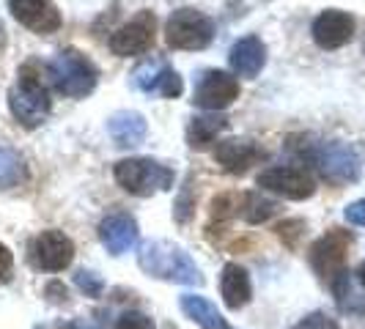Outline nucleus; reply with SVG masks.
<instances>
[{
  "label": "nucleus",
  "mask_w": 365,
  "mask_h": 329,
  "mask_svg": "<svg viewBox=\"0 0 365 329\" xmlns=\"http://www.w3.org/2000/svg\"><path fill=\"white\" fill-rule=\"evenodd\" d=\"M215 160L217 164H222L225 173H247L253 164H258L261 160H267V151L258 146L256 140H239V137H231V140H222L215 148Z\"/></svg>",
  "instance_id": "nucleus-15"
},
{
  "label": "nucleus",
  "mask_w": 365,
  "mask_h": 329,
  "mask_svg": "<svg viewBox=\"0 0 365 329\" xmlns=\"http://www.w3.org/2000/svg\"><path fill=\"white\" fill-rule=\"evenodd\" d=\"M215 38V22L198 9L184 6L173 11L165 25V41L173 50H203Z\"/></svg>",
  "instance_id": "nucleus-6"
},
{
  "label": "nucleus",
  "mask_w": 365,
  "mask_h": 329,
  "mask_svg": "<svg viewBox=\"0 0 365 329\" xmlns=\"http://www.w3.org/2000/svg\"><path fill=\"white\" fill-rule=\"evenodd\" d=\"M31 253H34V263L44 272H61L72 263L74 258V244L72 239L61 231H41L34 244H31Z\"/></svg>",
  "instance_id": "nucleus-11"
},
{
  "label": "nucleus",
  "mask_w": 365,
  "mask_h": 329,
  "mask_svg": "<svg viewBox=\"0 0 365 329\" xmlns=\"http://www.w3.org/2000/svg\"><path fill=\"white\" fill-rule=\"evenodd\" d=\"M28 182V167L19 151L9 146H0V189H11Z\"/></svg>",
  "instance_id": "nucleus-22"
},
{
  "label": "nucleus",
  "mask_w": 365,
  "mask_h": 329,
  "mask_svg": "<svg viewBox=\"0 0 365 329\" xmlns=\"http://www.w3.org/2000/svg\"><path fill=\"white\" fill-rule=\"evenodd\" d=\"M357 280H360V283L365 286V261L360 263V269H357Z\"/></svg>",
  "instance_id": "nucleus-32"
},
{
  "label": "nucleus",
  "mask_w": 365,
  "mask_h": 329,
  "mask_svg": "<svg viewBox=\"0 0 365 329\" xmlns=\"http://www.w3.org/2000/svg\"><path fill=\"white\" fill-rule=\"evenodd\" d=\"M47 77H50V83L58 93L72 96V99H83L96 88L99 72L91 63V58H86L74 47H66L47 63Z\"/></svg>",
  "instance_id": "nucleus-4"
},
{
  "label": "nucleus",
  "mask_w": 365,
  "mask_h": 329,
  "mask_svg": "<svg viewBox=\"0 0 365 329\" xmlns=\"http://www.w3.org/2000/svg\"><path fill=\"white\" fill-rule=\"evenodd\" d=\"M115 329H154V321H151V315H146V313L127 310L118 315Z\"/></svg>",
  "instance_id": "nucleus-26"
},
{
  "label": "nucleus",
  "mask_w": 365,
  "mask_h": 329,
  "mask_svg": "<svg viewBox=\"0 0 365 329\" xmlns=\"http://www.w3.org/2000/svg\"><path fill=\"white\" fill-rule=\"evenodd\" d=\"M74 286L86 293V296H91V299L105 293V280L96 272H91V269H80V272L74 274Z\"/></svg>",
  "instance_id": "nucleus-25"
},
{
  "label": "nucleus",
  "mask_w": 365,
  "mask_h": 329,
  "mask_svg": "<svg viewBox=\"0 0 365 329\" xmlns=\"http://www.w3.org/2000/svg\"><path fill=\"white\" fill-rule=\"evenodd\" d=\"M9 108H11V115L28 129H36L50 115L53 102L36 63H25L17 72V83L9 91Z\"/></svg>",
  "instance_id": "nucleus-3"
},
{
  "label": "nucleus",
  "mask_w": 365,
  "mask_h": 329,
  "mask_svg": "<svg viewBox=\"0 0 365 329\" xmlns=\"http://www.w3.org/2000/svg\"><path fill=\"white\" fill-rule=\"evenodd\" d=\"M292 329H341V327H338L335 318H329L327 313L316 310V313H308L305 318H299Z\"/></svg>",
  "instance_id": "nucleus-27"
},
{
  "label": "nucleus",
  "mask_w": 365,
  "mask_h": 329,
  "mask_svg": "<svg viewBox=\"0 0 365 329\" xmlns=\"http://www.w3.org/2000/svg\"><path fill=\"white\" fill-rule=\"evenodd\" d=\"M9 11L19 25L41 36L61 28V11L55 9L53 0H9Z\"/></svg>",
  "instance_id": "nucleus-13"
},
{
  "label": "nucleus",
  "mask_w": 365,
  "mask_h": 329,
  "mask_svg": "<svg viewBox=\"0 0 365 329\" xmlns=\"http://www.w3.org/2000/svg\"><path fill=\"white\" fill-rule=\"evenodd\" d=\"M6 50V28H3V22H0V53Z\"/></svg>",
  "instance_id": "nucleus-31"
},
{
  "label": "nucleus",
  "mask_w": 365,
  "mask_h": 329,
  "mask_svg": "<svg viewBox=\"0 0 365 329\" xmlns=\"http://www.w3.org/2000/svg\"><path fill=\"white\" fill-rule=\"evenodd\" d=\"M354 28L357 22L349 11H341V9H327L322 11L319 17L313 19V41L322 47V50H341L346 47L349 41L354 38Z\"/></svg>",
  "instance_id": "nucleus-10"
},
{
  "label": "nucleus",
  "mask_w": 365,
  "mask_h": 329,
  "mask_svg": "<svg viewBox=\"0 0 365 329\" xmlns=\"http://www.w3.org/2000/svg\"><path fill=\"white\" fill-rule=\"evenodd\" d=\"M354 244V236L344 231V228H329L322 239H316L311 247V266L313 272L319 274L322 280L335 283L341 274L346 272V258L349 250Z\"/></svg>",
  "instance_id": "nucleus-7"
},
{
  "label": "nucleus",
  "mask_w": 365,
  "mask_h": 329,
  "mask_svg": "<svg viewBox=\"0 0 365 329\" xmlns=\"http://www.w3.org/2000/svg\"><path fill=\"white\" fill-rule=\"evenodd\" d=\"M258 187L289 201H305L316 192V179L302 164H274L258 173Z\"/></svg>",
  "instance_id": "nucleus-8"
},
{
  "label": "nucleus",
  "mask_w": 365,
  "mask_h": 329,
  "mask_svg": "<svg viewBox=\"0 0 365 329\" xmlns=\"http://www.w3.org/2000/svg\"><path fill=\"white\" fill-rule=\"evenodd\" d=\"M173 170L168 164L148 160V157H135V160H121L115 164V182L127 189L129 195L138 198H151L157 192H165L173 187Z\"/></svg>",
  "instance_id": "nucleus-5"
},
{
  "label": "nucleus",
  "mask_w": 365,
  "mask_h": 329,
  "mask_svg": "<svg viewBox=\"0 0 365 329\" xmlns=\"http://www.w3.org/2000/svg\"><path fill=\"white\" fill-rule=\"evenodd\" d=\"M231 69L239 74V77H256L264 63H267V44L258 36H245L239 38L237 44L231 47Z\"/></svg>",
  "instance_id": "nucleus-18"
},
{
  "label": "nucleus",
  "mask_w": 365,
  "mask_h": 329,
  "mask_svg": "<svg viewBox=\"0 0 365 329\" xmlns=\"http://www.w3.org/2000/svg\"><path fill=\"white\" fill-rule=\"evenodd\" d=\"M138 263H140V269L148 277L179 283V286H203V274L198 269V263L187 256L182 247H176L170 241H163V239L140 244Z\"/></svg>",
  "instance_id": "nucleus-2"
},
{
  "label": "nucleus",
  "mask_w": 365,
  "mask_h": 329,
  "mask_svg": "<svg viewBox=\"0 0 365 329\" xmlns=\"http://www.w3.org/2000/svg\"><path fill=\"white\" fill-rule=\"evenodd\" d=\"M165 69L163 61H146L143 66H138L135 69V74H132V80H135V85L140 88V91L146 93H154V85H157V77H160V72Z\"/></svg>",
  "instance_id": "nucleus-23"
},
{
  "label": "nucleus",
  "mask_w": 365,
  "mask_h": 329,
  "mask_svg": "<svg viewBox=\"0 0 365 329\" xmlns=\"http://www.w3.org/2000/svg\"><path fill=\"white\" fill-rule=\"evenodd\" d=\"M184 85H182V77L179 72H173L170 66H165L160 77H157V85H154V93H160L165 99H176V96H182Z\"/></svg>",
  "instance_id": "nucleus-24"
},
{
  "label": "nucleus",
  "mask_w": 365,
  "mask_h": 329,
  "mask_svg": "<svg viewBox=\"0 0 365 329\" xmlns=\"http://www.w3.org/2000/svg\"><path fill=\"white\" fill-rule=\"evenodd\" d=\"M154 33H157V17L151 11H138L127 25H121L110 36V50L118 58L143 55L154 47Z\"/></svg>",
  "instance_id": "nucleus-9"
},
{
  "label": "nucleus",
  "mask_w": 365,
  "mask_h": 329,
  "mask_svg": "<svg viewBox=\"0 0 365 329\" xmlns=\"http://www.w3.org/2000/svg\"><path fill=\"white\" fill-rule=\"evenodd\" d=\"M69 329H99V327H93V324H88V321H74Z\"/></svg>",
  "instance_id": "nucleus-30"
},
{
  "label": "nucleus",
  "mask_w": 365,
  "mask_h": 329,
  "mask_svg": "<svg viewBox=\"0 0 365 329\" xmlns=\"http://www.w3.org/2000/svg\"><path fill=\"white\" fill-rule=\"evenodd\" d=\"M146 118L135 110H118L108 118V135L113 137V143L121 148L140 146L146 140Z\"/></svg>",
  "instance_id": "nucleus-16"
},
{
  "label": "nucleus",
  "mask_w": 365,
  "mask_h": 329,
  "mask_svg": "<svg viewBox=\"0 0 365 329\" xmlns=\"http://www.w3.org/2000/svg\"><path fill=\"white\" fill-rule=\"evenodd\" d=\"M344 217H346V222H351V225H360V228H365V198L349 203L346 209H344Z\"/></svg>",
  "instance_id": "nucleus-28"
},
{
  "label": "nucleus",
  "mask_w": 365,
  "mask_h": 329,
  "mask_svg": "<svg viewBox=\"0 0 365 329\" xmlns=\"http://www.w3.org/2000/svg\"><path fill=\"white\" fill-rule=\"evenodd\" d=\"M34 329H44V327H34Z\"/></svg>",
  "instance_id": "nucleus-33"
},
{
  "label": "nucleus",
  "mask_w": 365,
  "mask_h": 329,
  "mask_svg": "<svg viewBox=\"0 0 365 329\" xmlns=\"http://www.w3.org/2000/svg\"><path fill=\"white\" fill-rule=\"evenodd\" d=\"M280 212V206L258 192H245L237 198V217H242L250 225H258V222H267L269 217H274Z\"/></svg>",
  "instance_id": "nucleus-21"
},
{
  "label": "nucleus",
  "mask_w": 365,
  "mask_h": 329,
  "mask_svg": "<svg viewBox=\"0 0 365 329\" xmlns=\"http://www.w3.org/2000/svg\"><path fill=\"white\" fill-rule=\"evenodd\" d=\"M228 129V118L225 115H195L190 124H187V143L195 151H203L209 143L217 140L220 132Z\"/></svg>",
  "instance_id": "nucleus-20"
},
{
  "label": "nucleus",
  "mask_w": 365,
  "mask_h": 329,
  "mask_svg": "<svg viewBox=\"0 0 365 329\" xmlns=\"http://www.w3.org/2000/svg\"><path fill=\"white\" fill-rule=\"evenodd\" d=\"M220 293L228 310H242L250 296H253V286H250V274L245 272L239 263H225L222 274H220Z\"/></svg>",
  "instance_id": "nucleus-17"
},
{
  "label": "nucleus",
  "mask_w": 365,
  "mask_h": 329,
  "mask_svg": "<svg viewBox=\"0 0 365 329\" xmlns=\"http://www.w3.org/2000/svg\"><path fill=\"white\" fill-rule=\"evenodd\" d=\"M138 222L127 212H113L99 222V241L108 247L110 256H124L138 244Z\"/></svg>",
  "instance_id": "nucleus-14"
},
{
  "label": "nucleus",
  "mask_w": 365,
  "mask_h": 329,
  "mask_svg": "<svg viewBox=\"0 0 365 329\" xmlns=\"http://www.w3.org/2000/svg\"><path fill=\"white\" fill-rule=\"evenodd\" d=\"M292 148L299 154L302 162L311 164L332 187H346V184L360 182V176H363V157L349 143L305 137V143H292Z\"/></svg>",
  "instance_id": "nucleus-1"
},
{
  "label": "nucleus",
  "mask_w": 365,
  "mask_h": 329,
  "mask_svg": "<svg viewBox=\"0 0 365 329\" xmlns=\"http://www.w3.org/2000/svg\"><path fill=\"white\" fill-rule=\"evenodd\" d=\"M179 305H182L184 315H187L190 321H195L201 329H231L228 321L222 318V313L217 310V305H212V302L203 299V296L184 293L182 299H179Z\"/></svg>",
  "instance_id": "nucleus-19"
},
{
  "label": "nucleus",
  "mask_w": 365,
  "mask_h": 329,
  "mask_svg": "<svg viewBox=\"0 0 365 329\" xmlns=\"http://www.w3.org/2000/svg\"><path fill=\"white\" fill-rule=\"evenodd\" d=\"M239 96V83L237 77H231L228 72H203V77L195 85V93H192V102L203 110H225L234 99Z\"/></svg>",
  "instance_id": "nucleus-12"
},
{
  "label": "nucleus",
  "mask_w": 365,
  "mask_h": 329,
  "mask_svg": "<svg viewBox=\"0 0 365 329\" xmlns=\"http://www.w3.org/2000/svg\"><path fill=\"white\" fill-rule=\"evenodd\" d=\"M11 269H14V256L6 244H0V286L11 280Z\"/></svg>",
  "instance_id": "nucleus-29"
}]
</instances>
